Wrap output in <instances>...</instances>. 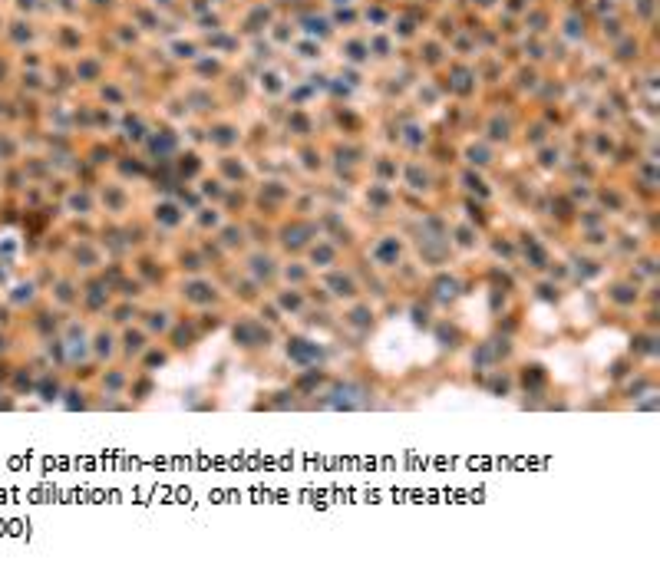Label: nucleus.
<instances>
[{
    "mask_svg": "<svg viewBox=\"0 0 660 577\" xmlns=\"http://www.w3.org/2000/svg\"><path fill=\"white\" fill-rule=\"evenodd\" d=\"M189 301H195V304H212L215 301V284H208V281H189Z\"/></svg>",
    "mask_w": 660,
    "mask_h": 577,
    "instance_id": "7ed1b4c3",
    "label": "nucleus"
},
{
    "mask_svg": "<svg viewBox=\"0 0 660 577\" xmlns=\"http://www.w3.org/2000/svg\"><path fill=\"white\" fill-rule=\"evenodd\" d=\"M50 304H57L60 310L80 307V284H73L70 277H60V281L50 287Z\"/></svg>",
    "mask_w": 660,
    "mask_h": 577,
    "instance_id": "f257e3e1",
    "label": "nucleus"
},
{
    "mask_svg": "<svg viewBox=\"0 0 660 577\" xmlns=\"http://www.w3.org/2000/svg\"><path fill=\"white\" fill-rule=\"evenodd\" d=\"M400 254H403V244L396 238H380L377 244H373V261H377L380 268H396Z\"/></svg>",
    "mask_w": 660,
    "mask_h": 577,
    "instance_id": "f03ea898",
    "label": "nucleus"
}]
</instances>
